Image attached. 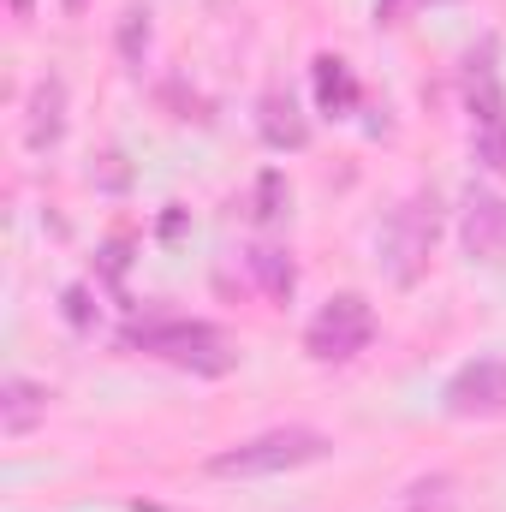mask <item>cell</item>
Masks as SVG:
<instances>
[{"label":"cell","mask_w":506,"mask_h":512,"mask_svg":"<svg viewBox=\"0 0 506 512\" xmlns=\"http://www.w3.org/2000/svg\"><path fill=\"white\" fill-rule=\"evenodd\" d=\"M126 346L137 352H155V358H173L185 370H203V376H227L233 370V346L209 328V322H185V316H149V322H131Z\"/></svg>","instance_id":"cell-1"},{"label":"cell","mask_w":506,"mask_h":512,"mask_svg":"<svg viewBox=\"0 0 506 512\" xmlns=\"http://www.w3.org/2000/svg\"><path fill=\"white\" fill-rule=\"evenodd\" d=\"M328 459V435L316 429H268L256 441H239L227 453L209 459L215 477H280V471H298V465H316Z\"/></svg>","instance_id":"cell-2"},{"label":"cell","mask_w":506,"mask_h":512,"mask_svg":"<svg viewBox=\"0 0 506 512\" xmlns=\"http://www.w3.org/2000/svg\"><path fill=\"white\" fill-rule=\"evenodd\" d=\"M435 239H441V197H435V191L405 197V203L387 215V227H381V262H387V274H393L399 286H411V280L423 274L429 251H435Z\"/></svg>","instance_id":"cell-3"},{"label":"cell","mask_w":506,"mask_h":512,"mask_svg":"<svg viewBox=\"0 0 506 512\" xmlns=\"http://www.w3.org/2000/svg\"><path fill=\"white\" fill-rule=\"evenodd\" d=\"M370 334H376V310H370L358 292H340V298H328V304L310 316L304 352L322 358V364H346V358H358V352L370 346Z\"/></svg>","instance_id":"cell-4"},{"label":"cell","mask_w":506,"mask_h":512,"mask_svg":"<svg viewBox=\"0 0 506 512\" xmlns=\"http://www.w3.org/2000/svg\"><path fill=\"white\" fill-rule=\"evenodd\" d=\"M447 411L453 417H501L506 411V364L501 358H477L447 382Z\"/></svg>","instance_id":"cell-5"},{"label":"cell","mask_w":506,"mask_h":512,"mask_svg":"<svg viewBox=\"0 0 506 512\" xmlns=\"http://www.w3.org/2000/svg\"><path fill=\"white\" fill-rule=\"evenodd\" d=\"M465 251L477 262H506V197L501 191H477L465 197Z\"/></svg>","instance_id":"cell-6"},{"label":"cell","mask_w":506,"mask_h":512,"mask_svg":"<svg viewBox=\"0 0 506 512\" xmlns=\"http://www.w3.org/2000/svg\"><path fill=\"white\" fill-rule=\"evenodd\" d=\"M465 102H471V120H477V131L506 126V96H501V66H495V42L471 48V60H465Z\"/></svg>","instance_id":"cell-7"},{"label":"cell","mask_w":506,"mask_h":512,"mask_svg":"<svg viewBox=\"0 0 506 512\" xmlns=\"http://www.w3.org/2000/svg\"><path fill=\"white\" fill-rule=\"evenodd\" d=\"M60 131H66V78H42L36 84V96H30V126H24V143L30 149H48V143H60Z\"/></svg>","instance_id":"cell-8"},{"label":"cell","mask_w":506,"mask_h":512,"mask_svg":"<svg viewBox=\"0 0 506 512\" xmlns=\"http://www.w3.org/2000/svg\"><path fill=\"white\" fill-rule=\"evenodd\" d=\"M42 417H48V387L24 382V376H12L0 387V429L6 435H30Z\"/></svg>","instance_id":"cell-9"},{"label":"cell","mask_w":506,"mask_h":512,"mask_svg":"<svg viewBox=\"0 0 506 512\" xmlns=\"http://www.w3.org/2000/svg\"><path fill=\"white\" fill-rule=\"evenodd\" d=\"M262 137H268L274 149H304V143H310V126H304V114L292 108V96H280V90L262 96Z\"/></svg>","instance_id":"cell-10"},{"label":"cell","mask_w":506,"mask_h":512,"mask_svg":"<svg viewBox=\"0 0 506 512\" xmlns=\"http://www.w3.org/2000/svg\"><path fill=\"white\" fill-rule=\"evenodd\" d=\"M316 96H322V108H328V114H346V108L358 102V84H352L346 60H334V54H322V60H316Z\"/></svg>","instance_id":"cell-11"},{"label":"cell","mask_w":506,"mask_h":512,"mask_svg":"<svg viewBox=\"0 0 506 512\" xmlns=\"http://www.w3.org/2000/svg\"><path fill=\"white\" fill-rule=\"evenodd\" d=\"M251 274L262 280L268 298H292V286H298V268H292L280 251H268V245H256L251 251Z\"/></svg>","instance_id":"cell-12"},{"label":"cell","mask_w":506,"mask_h":512,"mask_svg":"<svg viewBox=\"0 0 506 512\" xmlns=\"http://www.w3.org/2000/svg\"><path fill=\"white\" fill-rule=\"evenodd\" d=\"M286 215V179L268 167L262 179H256V221H280Z\"/></svg>","instance_id":"cell-13"},{"label":"cell","mask_w":506,"mask_h":512,"mask_svg":"<svg viewBox=\"0 0 506 512\" xmlns=\"http://www.w3.org/2000/svg\"><path fill=\"white\" fill-rule=\"evenodd\" d=\"M143 48H149V12H143V6H131L126 24H120V54H126L131 66H143Z\"/></svg>","instance_id":"cell-14"},{"label":"cell","mask_w":506,"mask_h":512,"mask_svg":"<svg viewBox=\"0 0 506 512\" xmlns=\"http://www.w3.org/2000/svg\"><path fill=\"white\" fill-rule=\"evenodd\" d=\"M405 512H447V477H429L411 489V507Z\"/></svg>","instance_id":"cell-15"},{"label":"cell","mask_w":506,"mask_h":512,"mask_svg":"<svg viewBox=\"0 0 506 512\" xmlns=\"http://www.w3.org/2000/svg\"><path fill=\"white\" fill-rule=\"evenodd\" d=\"M477 161H483V167H495V173H506V126L477 131Z\"/></svg>","instance_id":"cell-16"},{"label":"cell","mask_w":506,"mask_h":512,"mask_svg":"<svg viewBox=\"0 0 506 512\" xmlns=\"http://www.w3.org/2000/svg\"><path fill=\"white\" fill-rule=\"evenodd\" d=\"M66 322H72V328H90V292H84V286L66 292Z\"/></svg>","instance_id":"cell-17"},{"label":"cell","mask_w":506,"mask_h":512,"mask_svg":"<svg viewBox=\"0 0 506 512\" xmlns=\"http://www.w3.org/2000/svg\"><path fill=\"white\" fill-rule=\"evenodd\" d=\"M30 6H36V0H12V12H18V18H30Z\"/></svg>","instance_id":"cell-18"},{"label":"cell","mask_w":506,"mask_h":512,"mask_svg":"<svg viewBox=\"0 0 506 512\" xmlns=\"http://www.w3.org/2000/svg\"><path fill=\"white\" fill-rule=\"evenodd\" d=\"M66 12H84V0H66Z\"/></svg>","instance_id":"cell-19"},{"label":"cell","mask_w":506,"mask_h":512,"mask_svg":"<svg viewBox=\"0 0 506 512\" xmlns=\"http://www.w3.org/2000/svg\"><path fill=\"white\" fill-rule=\"evenodd\" d=\"M137 512H161V507H143V501H137Z\"/></svg>","instance_id":"cell-20"}]
</instances>
